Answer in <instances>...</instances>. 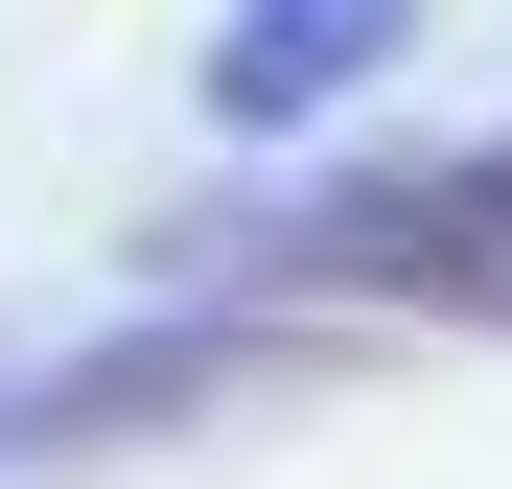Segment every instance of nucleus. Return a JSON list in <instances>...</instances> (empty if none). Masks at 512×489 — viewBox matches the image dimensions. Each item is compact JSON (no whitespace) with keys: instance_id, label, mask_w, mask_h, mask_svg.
Masks as SVG:
<instances>
[{"instance_id":"obj_1","label":"nucleus","mask_w":512,"mask_h":489,"mask_svg":"<svg viewBox=\"0 0 512 489\" xmlns=\"http://www.w3.org/2000/svg\"><path fill=\"white\" fill-rule=\"evenodd\" d=\"M280 303H419V326H489L512 350V140H396V163H326V187L256 233Z\"/></svg>"},{"instance_id":"obj_2","label":"nucleus","mask_w":512,"mask_h":489,"mask_svg":"<svg viewBox=\"0 0 512 489\" xmlns=\"http://www.w3.org/2000/svg\"><path fill=\"white\" fill-rule=\"evenodd\" d=\"M396 47H419V0H233V24H210V140H303V117H350Z\"/></svg>"},{"instance_id":"obj_3","label":"nucleus","mask_w":512,"mask_h":489,"mask_svg":"<svg viewBox=\"0 0 512 489\" xmlns=\"http://www.w3.org/2000/svg\"><path fill=\"white\" fill-rule=\"evenodd\" d=\"M0 443H24V373H0Z\"/></svg>"}]
</instances>
